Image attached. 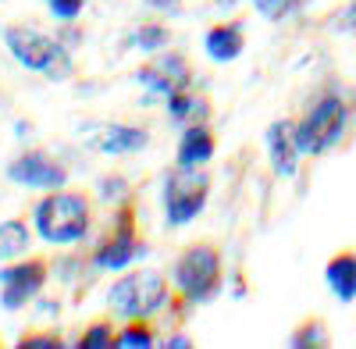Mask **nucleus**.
I'll return each instance as SVG.
<instances>
[{"instance_id":"obj_14","label":"nucleus","mask_w":356,"mask_h":349,"mask_svg":"<svg viewBox=\"0 0 356 349\" xmlns=\"http://www.w3.org/2000/svg\"><path fill=\"white\" fill-rule=\"evenodd\" d=\"M203 50L211 61L218 65H232L235 57H243L246 50V33L239 22H214L211 29L203 33Z\"/></svg>"},{"instance_id":"obj_25","label":"nucleus","mask_w":356,"mask_h":349,"mask_svg":"<svg viewBox=\"0 0 356 349\" xmlns=\"http://www.w3.org/2000/svg\"><path fill=\"white\" fill-rule=\"evenodd\" d=\"M335 29H342V33H356V0H349V4L339 11Z\"/></svg>"},{"instance_id":"obj_5","label":"nucleus","mask_w":356,"mask_h":349,"mask_svg":"<svg viewBox=\"0 0 356 349\" xmlns=\"http://www.w3.org/2000/svg\"><path fill=\"white\" fill-rule=\"evenodd\" d=\"M143 253H146V239L139 232L136 211H132V203H122V207H114L107 232L89 250V268L93 271H125Z\"/></svg>"},{"instance_id":"obj_27","label":"nucleus","mask_w":356,"mask_h":349,"mask_svg":"<svg viewBox=\"0 0 356 349\" xmlns=\"http://www.w3.org/2000/svg\"><path fill=\"white\" fill-rule=\"evenodd\" d=\"M143 4L150 8V11H161V15H175L178 8L186 4V0H143Z\"/></svg>"},{"instance_id":"obj_2","label":"nucleus","mask_w":356,"mask_h":349,"mask_svg":"<svg viewBox=\"0 0 356 349\" xmlns=\"http://www.w3.org/2000/svg\"><path fill=\"white\" fill-rule=\"evenodd\" d=\"M171 285L186 307H207L225 289V260L214 243H189L171 264Z\"/></svg>"},{"instance_id":"obj_6","label":"nucleus","mask_w":356,"mask_h":349,"mask_svg":"<svg viewBox=\"0 0 356 349\" xmlns=\"http://www.w3.org/2000/svg\"><path fill=\"white\" fill-rule=\"evenodd\" d=\"M346 129H349V104L339 93H324L296 122V139H300L303 157H321L339 147Z\"/></svg>"},{"instance_id":"obj_13","label":"nucleus","mask_w":356,"mask_h":349,"mask_svg":"<svg viewBox=\"0 0 356 349\" xmlns=\"http://www.w3.org/2000/svg\"><path fill=\"white\" fill-rule=\"evenodd\" d=\"M93 147L100 154H107V157H132V154L150 147V132H146L143 125H122V122H114V125H104L93 136Z\"/></svg>"},{"instance_id":"obj_20","label":"nucleus","mask_w":356,"mask_h":349,"mask_svg":"<svg viewBox=\"0 0 356 349\" xmlns=\"http://www.w3.org/2000/svg\"><path fill=\"white\" fill-rule=\"evenodd\" d=\"M289 346L292 349H324V346H332L328 321H324V317H303V321L289 332Z\"/></svg>"},{"instance_id":"obj_10","label":"nucleus","mask_w":356,"mask_h":349,"mask_svg":"<svg viewBox=\"0 0 356 349\" xmlns=\"http://www.w3.org/2000/svg\"><path fill=\"white\" fill-rule=\"evenodd\" d=\"M4 174L22 186V189H40V193H50V189H61L68 186V168L50 157L47 150H22L18 157L8 161Z\"/></svg>"},{"instance_id":"obj_19","label":"nucleus","mask_w":356,"mask_h":349,"mask_svg":"<svg viewBox=\"0 0 356 349\" xmlns=\"http://www.w3.org/2000/svg\"><path fill=\"white\" fill-rule=\"evenodd\" d=\"M72 346H75V349H114V346H118L114 314H111V317H93V321H86V328L79 332V339H75Z\"/></svg>"},{"instance_id":"obj_23","label":"nucleus","mask_w":356,"mask_h":349,"mask_svg":"<svg viewBox=\"0 0 356 349\" xmlns=\"http://www.w3.org/2000/svg\"><path fill=\"white\" fill-rule=\"evenodd\" d=\"M250 4H253L257 15H264L267 22H282V18H289L296 8H300V0H250Z\"/></svg>"},{"instance_id":"obj_15","label":"nucleus","mask_w":356,"mask_h":349,"mask_svg":"<svg viewBox=\"0 0 356 349\" xmlns=\"http://www.w3.org/2000/svg\"><path fill=\"white\" fill-rule=\"evenodd\" d=\"M324 285L342 303L356 300V250H339L328 257V264H324Z\"/></svg>"},{"instance_id":"obj_7","label":"nucleus","mask_w":356,"mask_h":349,"mask_svg":"<svg viewBox=\"0 0 356 349\" xmlns=\"http://www.w3.org/2000/svg\"><path fill=\"white\" fill-rule=\"evenodd\" d=\"M211 174H207V168H182L175 164L168 171L164 179V189H161V207H164V221L168 228H186L193 225L207 200H211Z\"/></svg>"},{"instance_id":"obj_9","label":"nucleus","mask_w":356,"mask_h":349,"mask_svg":"<svg viewBox=\"0 0 356 349\" xmlns=\"http://www.w3.org/2000/svg\"><path fill=\"white\" fill-rule=\"evenodd\" d=\"M136 82H139L150 97H161V100H164V97H171V93H178V90H189V86H193V61H189L182 50L168 47V50L154 54L150 61L139 65Z\"/></svg>"},{"instance_id":"obj_22","label":"nucleus","mask_w":356,"mask_h":349,"mask_svg":"<svg viewBox=\"0 0 356 349\" xmlns=\"http://www.w3.org/2000/svg\"><path fill=\"white\" fill-rule=\"evenodd\" d=\"M15 346L18 349H61L65 339H61L57 328H47V332H22Z\"/></svg>"},{"instance_id":"obj_1","label":"nucleus","mask_w":356,"mask_h":349,"mask_svg":"<svg viewBox=\"0 0 356 349\" xmlns=\"http://www.w3.org/2000/svg\"><path fill=\"white\" fill-rule=\"evenodd\" d=\"M33 228L47 246H75L93 228V196L86 189H50L33 207Z\"/></svg>"},{"instance_id":"obj_18","label":"nucleus","mask_w":356,"mask_h":349,"mask_svg":"<svg viewBox=\"0 0 356 349\" xmlns=\"http://www.w3.org/2000/svg\"><path fill=\"white\" fill-rule=\"evenodd\" d=\"M171 29L164 25V22H157V18H146V22H139L136 29H132V36H129V43L136 47V50H143V54H161V50H168L171 47Z\"/></svg>"},{"instance_id":"obj_17","label":"nucleus","mask_w":356,"mask_h":349,"mask_svg":"<svg viewBox=\"0 0 356 349\" xmlns=\"http://www.w3.org/2000/svg\"><path fill=\"white\" fill-rule=\"evenodd\" d=\"M33 232H36V228H29L25 218L0 221V264L25 257V253H29V243H33Z\"/></svg>"},{"instance_id":"obj_8","label":"nucleus","mask_w":356,"mask_h":349,"mask_svg":"<svg viewBox=\"0 0 356 349\" xmlns=\"http://www.w3.org/2000/svg\"><path fill=\"white\" fill-rule=\"evenodd\" d=\"M47 278H50V260L36 253H25L18 260L0 264V307L11 314L29 307L33 300H40Z\"/></svg>"},{"instance_id":"obj_16","label":"nucleus","mask_w":356,"mask_h":349,"mask_svg":"<svg viewBox=\"0 0 356 349\" xmlns=\"http://www.w3.org/2000/svg\"><path fill=\"white\" fill-rule=\"evenodd\" d=\"M164 111H168L171 125H178V129L196 125V122H211V114H214L211 100L203 93H193V90H178V93L164 97Z\"/></svg>"},{"instance_id":"obj_4","label":"nucleus","mask_w":356,"mask_h":349,"mask_svg":"<svg viewBox=\"0 0 356 349\" xmlns=\"http://www.w3.org/2000/svg\"><path fill=\"white\" fill-rule=\"evenodd\" d=\"M171 303V282L164 271H129L118 275L114 285L107 289V310L114 317H157Z\"/></svg>"},{"instance_id":"obj_21","label":"nucleus","mask_w":356,"mask_h":349,"mask_svg":"<svg viewBox=\"0 0 356 349\" xmlns=\"http://www.w3.org/2000/svg\"><path fill=\"white\" fill-rule=\"evenodd\" d=\"M143 346H157L154 317H129V321L118 325V349H143Z\"/></svg>"},{"instance_id":"obj_3","label":"nucleus","mask_w":356,"mask_h":349,"mask_svg":"<svg viewBox=\"0 0 356 349\" xmlns=\"http://www.w3.org/2000/svg\"><path fill=\"white\" fill-rule=\"evenodd\" d=\"M4 47L22 68L36 72L50 82L72 79V54L61 43V36H47L43 29L29 25V22H11L4 25Z\"/></svg>"},{"instance_id":"obj_24","label":"nucleus","mask_w":356,"mask_h":349,"mask_svg":"<svg viewBox=\"0 0 356 349\" xmlns=\"http://www.w3.org/2000/svg\"><path fill=\"white\" fill-rule=\"evenodd\" d=\"M47 4V11L57 18V22H65V25H72L79 15H82V8H86V0H43Z\"/></svg>"},{"instance_id":"obj_12","label":"nucleus","mask_w":356,"mask_h":349,"mask_svg":"<svg viewBox=\"0 0 356 349\" xmlns=\"http://www.w3.org/2000/svg\"><path fill=\"white\" fill-rule=\"evenodd\" d=\"M214 154H218V136L211 122L186 125L175 143V164H182V168H207L214 161Z\"/></svg>"},{"instance_id":"obj_11","label":"nucleus","mask_w":356,"mask_h":349,"mask_svg":"<svg viewBox=\"0 0 356 349\" xmlns=\"http://www.w3.org/2000/svg\"><path fill=\"white\" fill-rule=\"evenodd\" d=\"M264 143H267V161H271V171L278 179H292L300 171V161H303V150H300V139H296V122L292 118H278L267 125L264 132Z\"/></svg>"},{"instance_id":"obj_26","label":"nucleus","mask_w":356,"mask_h":349,"mask_svg":"<svg viewBox=\"0 0 356 349\" xmlns=\"http://www.w3.org/2000/svg\"><path fill=\"white\" fill-rule=\"evenodd\" d=\"M161 346H168V349H189V346H196V339L186 335V332H171V335L161 339Z\"/></svg>"}]
</instances>
